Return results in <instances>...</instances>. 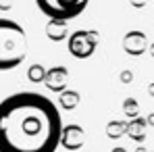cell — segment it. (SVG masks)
<instances>
[{
  "label": "cell",
  "instance_id": "6da1fadb",
  "mask_svg": "<svg viewBox=\"0 0 154 152\" xmlns=\"http://www.w3.org/2000/svg\"><path fill=\"white\" fill-rule=\"evenodd\" d=\"M63 121L56 104L38 92L0 102V152H56Z\"/></svg>",
  "mask_w": 154,
  "mask_h": 152
},
{
  "label": "cell",
  "instance_id": "7a4b0ae2",
  "mask_svg": "<svg viewBox=\"0 0 154 152\" xmlns=\"http://www.w3.org/2000/svg\"><path fill=\"white\" fill-rule=\"evenodd\" d=\"M27 36L25 29L11 21L0 17V71H11L19 67L27 56Z\"/></svg>",
  "mask_w": 154,
  "mask_h": 152
},
{
  "label": "cell",
  "instance_id": "3957f363",
  "mask_svg": "<svg viewBox=\"0 0 154 152\" xmlns=\"http://www.w3.org/2000/svg\"><path fill=\"white\" fill-rule=\"evenodd\" d=\"M35 4L52 21H71L88 8L85 0H79V2H73V0H38Z\"/></svg>",
  "mask_w": 154,
  "mask_h": 152
},
{
  "label": "cell",
  "instance_id": "277c9868",
  "mask_svg": "<svg viewBox=\"0 0 154 152\" xmlns=\"http://www.w3.org/2000/svg\"><path fill=\"white\" fill-rule=\"evenodd\" d=\"M96 44H98V38H96V31H75L71 38H69V50L73 56L77 58H88L92 56L96 50Z\"/></svg>",
  "mask_w": 154,
  "mask_h": 152
},
{
  "label": "cell",
  "instance_id": "5b68a950",
  "mask_svg": "<svg viewBox=\"0 0 154 152\" xmlns=\"http://www.w3.org/2000/svg\"><path fill=\"white\" fill-rule=\"evenodd\" d=\"M125 48H127V52H131V54H142L144 48H146V38H144V33L131 31L127 38H125Z\"/></svg>",
  "mask_w": 154,
  "mask_h": 152
},
{
  "label": "cell",
  "instance_id": "8992f818",
  "mask_svg": "<svg viewBox=\"0 0 154 152\" xmlns=\"http://www.w3.org/2000/svg\"><path fill=\"white\" fill-rule=\"evenodd\" d=\"M152 54H154V46H152Z\"/></svg>",
  "mask_w": 154,
  "mask_h": 152
}]
</instances>
